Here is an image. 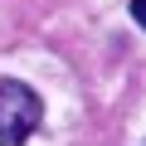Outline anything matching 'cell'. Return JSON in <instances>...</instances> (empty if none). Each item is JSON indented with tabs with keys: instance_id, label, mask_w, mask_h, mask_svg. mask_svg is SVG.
Returning a JSON list of instances; mask_svg holds the SVG:
<instances>
[{
	"instance_id": "1",
	"label": "cell",
	"mask_w": 146,
	"mask_h": 146,
	"mask_svg": "<svg viewBox=\"0 0 146 146\" xmlns=\"http://www.w3.org/2000/svg\"><path fill=\"white\" fill-rule=\"evenodd\" d=\"M44 122V98L20 83V78H0V146H25Z\"/></svg>"
},
{
	"instance_id": "2",
	"label": "cell",
	"mask_w": 146,
	"mask_h": 146,
	"mask_svg": "<svg viewBox=\"0 0 146 146\" xmlns=\"http://www.w3.org/2000/svg\"><path fill=\"white\" fill-rule=\"evenodd\" d=\"M131 20H136V25L146 29V0H131Z\"/></svg>"
}]
</instances>
